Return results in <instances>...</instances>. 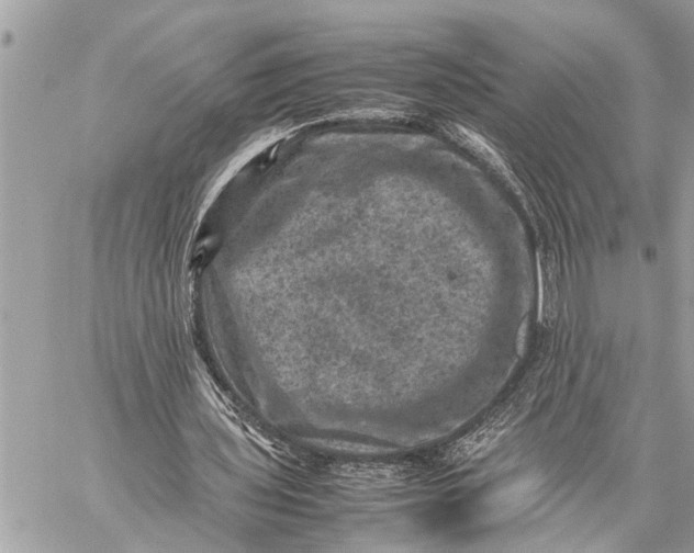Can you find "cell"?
Segmentation results:
<instances>
[{
  "label": "cell",
  "instance_id": "obj_1",
  "mask_svg": "<svg viewBox=\"0 0 694 553\" xmlns=\"http://www.w3.org/2000/svg\"><path fill=\"white\" fill-rule=\"evenodd\" d=\"M512 413L499 411L489 417L454 444L446 452L445 460L449 463L467 461L485 451L494 443L510 426Z\"/></svg>",
  "mask_w": 694,
  "mask_h": 553
}]
</instances>
